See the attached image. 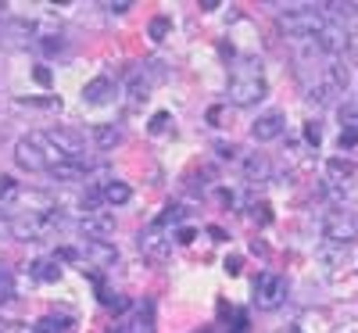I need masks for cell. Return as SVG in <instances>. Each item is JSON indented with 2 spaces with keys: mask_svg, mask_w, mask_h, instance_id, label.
Wrapping results in <instances>:
<instances>
[{
  "mask_svg": "<svg viewBox=\"0 0 358 333\" xmlns=\"http://www.w3.org/2000/svg\"><path fill=\"white\" fill-rule=\"evenodd\" d=\"M169 29H172V22H169L165 15H158V18L151 22V40H165V36H169Z\"/></svg>",
  "mask_w": 358,
  "mask_h": 333,
  "instance_id": "25",
  "label": "cell"
},
{
  "mask_svg": "<svg viewBox=\"0 0 358 333\" xmlns=\"http://www.w3.org/2000/svg\"><path fill=\"white\" fill-rule=\"evenodd\" d=\"M265 94H268V83H265L262 62L248 57V62H241V65L233 69V76H229V83H226V101H229V104L251 108V104H258Z\"/></svg>",
  "mask_w": 358,
  "mask_h": 333,
  "instance_id": "2",
  "label": "cell"
},
{
  "mask_svg": "<svg viewBox=\"0 0 358 333\" xmlns=\"http://www.w3.org/2000/svg\"><path fill=\"white\" fill-rule=\"evenodd\" d=\"M147 69H151V65L133 69V72H129V79H126V94H129V101H133V104L147 101V94H151V76H147Z\"/></svg>",
  "mask_w": 358,
  "mask_h": 333,
  "instance_id": "14",
  "label": "cell"
},
{
  "mask_svg": "<svg viewBox=\"0 0 358 333\" xmlns=\"http://www.w3.org/2000/svg\"><path fill=\"white\" fill-rule=\"evenodd\" d=\"M83 101L86 104H111L115 101V83L108 76H97L83 86Z\"/></svg>",
  "mask_w": 358,
  "mask_h": 333,
  "instance_id": "12",
  "label": "cell"
},
{
  "mask_svg": "<svg viewBox=\"0 0 358 333\" xmlns=\"http://www.w3.org/2000/svg\"><path fill=\"white\" fill-rule=\"evenodd\" d=\"M90 140H94L97 150H115L118 143H122V129L118 126H94L90 129Z\"/></svg>",
  "mask_w": 358,
  "mask_h": 333,
  "instance_id": "17",
  "label": "cell"
},
{
  "mask_svg": "<svg viewBox=\"0 0 358 333\" xmlns=\"http://www.w3.org/2000/svg\"><path fill=\"white\" fill-rule=\"evenodd\" d=\"M322 236H326V244H355L358 240V215L351 208H334L330 215L322 219Z\"/></svg>",
  "mask_w": 358,
  "mask_h": 333,
  "instance_id": "4",
  "label": "cell"
},
{
  "mask_svg": "<svg viewBox=\"0 0 358 333\" xmlns=\"http://www.w3.org/2000/svg\"><path fill=\"white\" fill-rule=\"evenodd\" d=\"M15 297V272L0 262V305H4V301H11Z\"/></svg>",
  "mask_w": 358,
  "mask_h": 333,
  "instance_id": "22",
  "label": "cell"
},
{
  "mask_svg": "<svg viewBox=\"0 0 358 333\" xmlns=\"http://www.w3.org/2000/svg\"><path fill=\"white\" fill-rule=\"evenodd\" d=\"M47 176L57 179V183H86L90 179V162H62V165H54Z\"/></svg>",
  "mask_w": 358,
  "mask_h": 333,
  "instance_id": "13",
  "label": "cell"
},
{
  "mask_svg": "<svg viewBox=\"0 0 358 333\" xmlns=\"http://www.w3.org/2000/svg\"><path fill=\"white\" fill-rule=\"evenodd\" d=\"M358 176V165L351 162V158H330L326 162V179H330V183H351V179Z\"/></svg>",
  "mask_w": 358,
  "mask_h": 333,
  "instance_id": "15",
  "label": "cell"
},
{
  "mask_svg": "<svg viewBox=\"0 0 358 333\" xmlns=\"http://www.w3.org/2000/svg\"><path fill=\"white\" fill-rule=\"evenodd\" d=\"M248 176H251V179H265V176H268V162H265L262 155L248 158Z\"/></svg>",
  "mask_w": 358,
  "mask_h": 333,
  "instance_id": "24",
  "label": "cell"
},
{
  "mask_svg": "<svg viewBox=\"0 0 358 333\" xmlns=\"http://www.w3.org/2000/svg\"><path fill=\"white\" fill-rule=\"evenodd\" d=\"M101 197H104V208H118V204H126L133 197V190L122 183V179H108V183L101 187Z\"/></svg>",
  "mask_w": 358,
  "mask_h": 333,
  "instance_id": "18",
  "label": "cell"
},
{
  "mask_svg": "<svg viewBox=\"0 0 358 333\" xmlns=\"http://www.w3.org/2000/svg\"><path fill=\"white\" fill-rule=\"evenodd\" d=\"M337 115H341V129L358 133V101H344V104L337 108Z\"/></svg>",
  "mask_w": 358,
  "mask_h": 333,
  "instance_id": "21",
  "label": "cell"
},
{
  "mask_svg": "<svg viewBox=\"0 0 358 333\" xmlns=\"http://www.w3.org/2000/svg\"><path fill=\"white\" fill-rule=\"evenodd\" d=\"M183 215H187V208H179V204H169L162 215L155 219V229H162V226H176V222H183Z\"/></svg>",
  "mask_w": 358,
  "mask_h": 333,
  "instance_id": "23",
  "label": "cell"
},
{
  "mask_svg": "<svg viewBox=\"0 0 358 333\" xmlns=\"http://www.w3.org/2000/svg\"><path fill=\"white\" fill-rule=\"evenodd\" d=\"M62 162H69V158L50 143L47 129L43 133H25V136L15 140V165L25 169V172H50L54 165H62Z\"/></svg>",
  "mask_w": 358,
  "mask_h": 333,
  "instance_id": "1",
  "label": "cell"
},
{
  "mask_svg": "<svg viewBox=\"0 0 358 333\" xmlns=\"http://www.w3.org/2000/svg\"><path fill=\"white\" fill-rule=\"evenodd\" d=\"M155 330H158L155 326V305H151V301H143V305H136L129 316L118 319L111 333H155Z\"/></svg>",
  "mask_w": 358,
  "mask_h": 333,
  "instance_id": "8",
  "label": "cell"
},
{
  "mask_svg": "<svg viewBox=\"0 0 358 333\" xmlns=\"http://www.w3.org/2000/svg\"><path fill=\"white\" fill-rule=\"evenodd\" d=\"M176 240H179V244H190V240H194V229H179Z\"/></svg>",
  "mask_w": 358,
  "mask_h": 333,
  "instance_id": "31",
  "label": "cell"
},
{
  "mask_svg": "<svg viewBox=\"0 0 358 333\" xmlns=\"http://www.w3.org/2000/svg\"><path fill=\"white\" fill-rule=\"evenodd\" d=\"M283 301H287V280L280 276V272H258V280H255V305L262 312H276Z\"/></svg>",
  "mask_w": 358,
  "mask_h": 333,
  "instance_id": "5",
  "label": "cell"
},
{
  "mask_svg": "<svg viewBox=\"0 0 358 333\" xmlns=\"http://www.w3.org/2000/svg\"><path fill=\"white\" fill-rule=\"evenodd\" d=\"M47 136H50V143L62 150V155L69 158V162H83L86 158V136L79 133V129H69V126H54V129H47Z\"/></svg>",
  "mask_w": 358,
  "mask_h": 333,
  "instance_id": "7",
  "label": "cell"
},
{
  "mask_svg": "<svg viewBox=\"0 0 358 333\" xmlns=\"http://www.w3.org/2000/svg\"><path fill=\"white\" fill-rule=\"evenodd\" d=\"M29 276L40 283H57L62 280V265H57V258H36L29 262Z\"/></svg>",
  "mask_w": 358,
  "mask_h": 333,
  "instance_id": "16",
  "label": "cell"
},
{
  "mask_svg": "<svg viewBox=\"0 0 358 333\" xmlns=\"http://www.w3.org/2000/svg\"><path fill=\"white\" fill-rule=\"evenodd\" d=\"M312 43H315V47H319L322 54L337 57V54H344V50H348L351 36H348V29H344L341 22H334V18H330V25H326V29H322V33H319V36H315Z\"/></svg>",
  "mask_w": 358,
  "mask_h": 333,
  "instance_id": "10",
  "label": "cell"
},
{
  "mask_svg": "<svg viewBox=\"0 0 358 333\" xmlns=\"http://www.w3.org/2000/svg\"><path fill=\"white\" fill-rule=\"evenodd\" d=\"M290 333H301V330H290Z\"/></svg>",
  "mask_w": 358,
  "mask_h": 333,
  "instance_id": "35",
  "label": "cell"
},
{
  "mask_svg": "<svg viewBox=\"0 0 358 333\" xmlns=\"http://www.w3.org/2000/svg\"><path fill=\"white\" fill-rule=\"evenodd\" d=\"M226 272H229V276H236V272H241V258H226Z\"/></svg>",
  "mask_w": 358,
  "mask_h": 333,
  "instance_id": "30",
  "label": "cell"
},
{
  "mask_svg": "<svg viewBox=\"0 0 358 333\" xmlns=\"http://www.w3.org/2000/svg\"><path fill=\"white\" fill-rule=\"evenodd\" d=\"M0 333H8V326H4V323H0Z\"/></svg>",
  "mask_w": 358,
  "mask_h": 333,
  "instance_id": "34",
  "label": "cell"
},
{
  "mask_svg": "<svg viewBox=\"0 0 358 333\" xmlns=\"http://www.w3.org/2000/svg\"><path fill=\"white\" fill-rule=\"evenodd\" d=\"M215 8H222L219 0H201V11H215Z\"/></svg>",
  "mask_w": 358,
  "mask_h": 333,
  "instance_id": "32",
  "label": "cell"
},
{
  "mask_svg": "<svg viewBox=\"0 0 358 333\" xmlns=\"http://www.w3.org/2000/svg\"><path fill=\"white\" fill-rule=\"evenodd\" d=\"M36 83H43V86H47V83H50V72H47V69H36Z\"/></svg>",
  "mask_w": 358,
  "mask_h": 333,
  "instance_id": "33",
  "label": "cell"
},
{
  "mask_svg": "<svg viewBox=\"0 0 358 333\" xmlns=\"http://www.w3.org/2000/svg\"><path fill=\"white\" fill-rule=\"evenodd\" d=\"M283 133H287V115H283V111H265V115H258L255 122H251V136H255L258 143L280 140Z\"/></svg>",
  "mask_w": 358,
  "mask_h": 333,
  "instance_id": "9",
  "label": "cell"
},
{
  "mask_svg": "<svg viewBox=\"0 0 358 333\" xmlns=\"http://www.w3.org/2000/svg\"><path fill=\"white\" fill-rule=\"evenodd\" d=\"M83 258H86L90 265L111 269V265L118 262V251H115L111 240H86V244H83Z\"/></svg>",
  "mask_w": 358,
  "mask_h": 333,
  "instance_id": "11",
  "label": "cell"
},
{
  "mask_svg": "<svg viewBox=\"0 0 358 333\" xmlns=\"http://www.w3.org/2000/svg\"><path fill=\"white\" fill-rule=\"evenodd\" d=\"M101 8H108L111 15H126L133 8V0H108V4H101Z\"/></svg>",
  "mask_w": 358,
  "mask_h": 333,
  "instance_id": "26",
  "label": "cell"
},
{
  "mask_svg": "<svg viewBox=\"0 0 358 333\" xmlns=\"http://www.w3.org/2000/svg\"><path fill=\"white\" fill-rule=\"evenodd\" d=\"M140 248H143L147 255H155V258H165L169 240H165V236H158V229H151V233H140Z\"/></svg>",
  "mask_w": 358,
  "mask_h": 333,
  "instance_id": "20",
  "label": "cell"
},
{
  "mask_svg": "<svg viewBox=\"0 0 358 333\" xmlns=\"http://www.w3.org/2000/svg\"><path fill=\"white\" fill-rule=\"evenodd\" d=\"M72 226H76V233L83 240H108L115 233V215L108 208L104 211H90V215H79Z\"/></svg>",
  "mask_w": 358,
  "mask_h": 333,
  "instance_id": "6",
  "label": "cell"
},
{
  "mask_svg": "<svg viewBox=\"0 0 358 333\" xmlns=\"http://www.w3.org/2000/svg\"><path fill=\"white\" fill-rule=\"evenodd\" d=\"M29 333H72V319L69 316H43L33 323Z\"/></svg>",
  "mask_w": 358,
  "mask_h": 333,
  "instance_id": "19",
  "label": "cell"
},
{
  "mask_svg": "<svg viewBox=\"0 0 358 333\" xmlns=\"http://www.w3.org/2000/svg\"><path fill=\"white\" fill-rule=\"evenodd\" d=\"M165 126H169V115L158 111V115H155V122H151V133H165Z\"/></svg>",
  "mask_w": 358,
  "mask_h": 333,
  "instance_id": "29",
  "label": "cell"
},
{
  "mask_svg": "<svg viewBox=\"0 0 358 333\" xmlns=\"http://www.w3.org/2000/svg\"><path fill=\"white\" fill-rule=\"evenodd\" d=\"M305 140H308L312 147H319V140H322V129H319V122H308V126H305Z\"/></svg>",
  "mask_w": 358,
  "mask_h": 333,
  "instance_id": "27",
  "label": "cell"
},
{
  "mask_svg": "<svg viewBox=\"0 0 358 333\" xmlns=\"http://www.w3.org/2000/svg\"><path fill=\"white\" fill-rule=\"evenodd\" d=\"M276 22H280V33H287L290 40H315L330 25V15H326V4H294Z\"/></svg>",
  "mask_w": 358,
  "mask_h": 333,
  "instance_id": "3",
  "label": "cell"
},
{
  "mask_svg": "<svg viewBox=\"0 0 358 333\" xmlns=\"http://www.w3.org/2000/svg\"><path fill=\"white\" fill-rule=\"evenodd\" d=\"M358 143V133H348V129H341V136H337V147L344 150V147H355Z\"/></svg>",
  "mask_w": 358,
  "mask_h": 333,
  "instance_id": "28",
  "label": "cell"
}]
</instances>
